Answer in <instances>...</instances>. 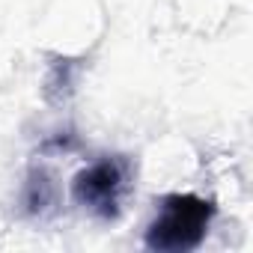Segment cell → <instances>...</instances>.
<instances>
[{"label": "cell", "instance_id": "6da1fadb", "mask_svg": "<svg viewBox=\"0 0 253 253\" xmlns=\"http://www.w3.org/2000/svg\"><path fill=\"white\" fill-rule=\"evenodd\" d=\"M211 203L194 194H173L161 203L158 217L149 223L146 244L152 250H191L203 241L211 223Z\"/></svg>", "mask_w": 253, "mask_h": 253}, {"label": "cell", "instance_id": "7a4b0ae2", "mask_svg": "<svg viewBox=\"0 0 253 253\" xmlns=\"http://www.w3.org/2000/svg\"><path fill=\"white\" fill-rule=\"evenodd\" d=\"M125 188H128V167L116 158H104L75 179V200L98 217H113Z\"/></svg>", "mask_w": 253, "mask_h": 253}]
</instances>
